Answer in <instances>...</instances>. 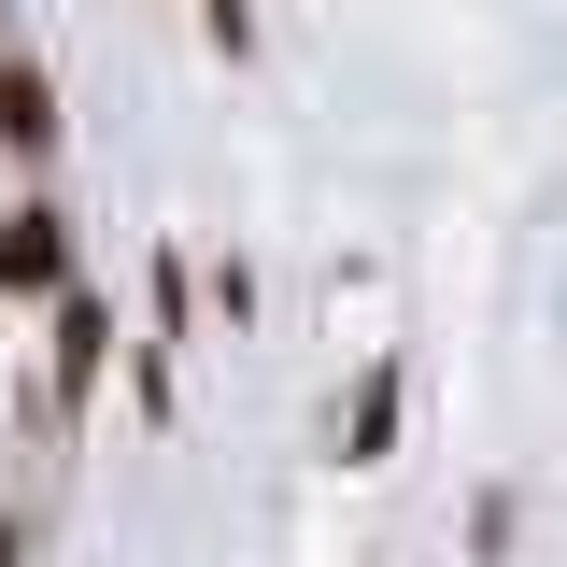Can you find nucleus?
I'll list each match as a JSON object with an SVG mask.
<instances>
[{"instance_id": "nucleus-1", "label": "nucleus", "mask_w": 567, "mask_h": 567, "mask_svg": "<svg viewBox=\"0 0 567 567\" xmlns=\"http://www.w3.org/2000/svg\"><path fill=\"white\" fill-rule=\"evenodd\" d=\"M0 298H71V213L58 199L0 213Z\"/></svg>"}, {"instance_id": "nucleus-2", "label": "nucleus", "mask_w": 567, "mask_h": 567, "mask_svg": "<svg viewBox=\"0 0 567 567\" xmlns=\"http://www.w3.org/2000/svg\"><path fill=\"white\" fill-rule=\"evenodd\" d=\"M100 369H114V312L71 284V298H58V327H43V383H58V412H85V398H100Z\"/></svg>"}, {"instance_id": "nucleus-3", "label": "nucleus", "mask_w": 567, "mask_h": 567, "mask_svg": "<svg viewBox=\"0 0 567 567\" xmlns=\"http://www.w3.org/2000/svg\"><path fill=\"white\" fill-rule=\"evenodd\" d=\"M398 454V369H354V398H341V468H383Z\"/></svg>"}, {"instance_id": "nucleus-4", "label": "nucleus", "mask_w": 567, "mask_h": 567, "mask_svg": "<svg viewBox=\"0 0 567 567\" xmlns=\"http://www.w3.org/2000/svg\"><path fill=\"white\" fill-rule=\"evenodd\" d=\"M0 142H14V156H58V85L29 58H0Z\"/></svg>"}, {"instance_id": "nucleus-5", "label": "nucleus", "mask_w": 567, "mask_h": 567, "mask_svg": "<svg viewBox=\"0 0 567 567\" xmlns=\"http://www.w3.org/2000/svg\"><path fill=\"white\" fill-rule=\"evenodd\" d=\"M199 43L213 58H256V0H199Z\"/></svg>"}, {"instance_id": "nucleus-6", "label": "nucleus", "mask_w": 567, "mask_h": 567, "mask_svg": "<svg viewBox=\"0 0 567 567\" xmlns=\"http://www.w3.org/2000/svg\"><path fill=\"white\" fill-rule=\"evenodd\" d=\"M0 567H29V539H14V525H0Z\"/></svg>"}]
</instances>
